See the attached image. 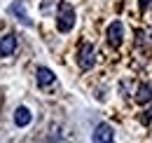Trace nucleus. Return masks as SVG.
<instances>
[{"instance_id": "f03ea898", "label": "nucleus", "mask_w": 152, "mask_h": 143, "mask_svg": "<svg viewBox=\"0 0 152 143\" xmlns=\"http://www.w3.org/2000/svg\"><path fill=\"white\" fill-rule=\"evenodd\" d=\"M77 63L82 71H91L96 63V52H94V45L89 42H82L80 45V52H77Z\"/></svg>"}, {"instance_id": "1a4fd4ad", "label": "nucleus", "mask_w": 152, "mask_h": 143, "mask_svg": "<svg viewBox=\"0 0 152 143\" xmlns=\"http://www.w3.org/2000/svg\"><path fill=\"white\" fill-rule=\"evenodd\" d=\"M136 101H138L140 106L150 103V101H152V85H140L138 91H136Z\"/></svg>"}, {"instance_id": "0eeeda50", "label": "nucleus", "mask_w": 152, "mask_h": 143, "mask_svg": "<svg viewBox=\"0 0 152 143\" xmlns=\"http://www.w3.org/2000/svg\"><path fill=\"white\" fill-rule=\"evenodd\" d=\"M35 80H38L40 87H49V85L56 82V75H54V71H49L47 66H40L38 71H35Z\"/></svg>"}, {"instance_id": "9d476101", "label": "nucleus", "mask_w": 152, "mask_h": 143, "mask_svg": "<svg viewBox=\"0 0 152 143\" xmlns=\"http://www.w3.org/2000/svg\"><path fill=\"white\" fill-rule=\"evenodd\" d=\"M58 5H61V0H42V2H40V12H42V14H49Z\"/></svg>"}, {"instance_id": "9b49d317", "label": "nucleus", "mask_w": 152, "mask_h": 143, "mask_svg": "<svg viewBox=\"0 0 152 143\" xmlns=\"http://www.w3.org/2000/svg\"><path fill=\"white\" fill-rule=\"evenodd\" d=\"M150 2H152V0H138V5H140V10H143V12L150 7Z\"/></svg>"}, {"instance_id": "6e6552de", "label": "nucleus", "mask_w": 152, "mask_h": 143, "mask_svg": "<svg viewBox=\"0 0 152 143\" xmlns=\"http://www.w3.org/2000/svg\"><path fill=\"white\" fill-rule=\"evenodd\" d=\"M31 122H33V113H31L26 106H19L14 110V125L17 127H28Z\"/></svg>"}, {"instance_id": "f257e3e1", "label": "nucleus", "mask_w": 152, "mask_h": 143, "mask_svg": "<svg viewBox=\"0 0 152 143\" xmlns=\"http://www.w3.org/2000/svg\"><path fill=\"white\" fill-rule=\"evenodd\" d=\"M75 26V10L70 2H61L56 10V28L58 33H70Z\"/></svg>"}, {"instance_id": "423d86ee", "label": "nucleus", "mask_w": 152, "mask_h": 143, "mask_svg": "<svg viewBox=\"0 0 152 143\" xmlns=\"http://www.w3.org/2000/svg\"><path fill=\"white\" fill-rule=\"evenodd\" d=\"M17 49V35L14 33H5L0 38V56H12Z\"/></svg>"}, {"instance_id": "20e7f679", "label": "nucleus", "mask_w": 152, "mask_h": 143, "mask_svg": "<svg viewBox=\"0 0 152 143\" xmlns=\"http://www.w3.org/2000/svg\"><path fill=\"white\" fill-rule=\"evenodd\" d=\"M91 141H94V143H113L115 141L113 127L105 125V122H101V125L94 129V134H91Z\"/></svg>"}, {"instance_id": "39448f33", "label": "nucleus", "mask_w": 152, "mask_h": 143, "mask_svg": "<svg viewBox=\"0 0 152 143\" xmlns=\"http://www.w3.org/2000/svg\"><path fill=\"white\" fill-rule=\"evenodd\" d=\"M7 12H10L12 17H17L23 26H33V21H31V17H28V12H26V7H23L21 0H14V2L7 7Z\"/></svg>"}, {"instance_id": "7ed1b4c3", "label": "nucleus", "mask_w": 152, "mask_h": 143, "mask_svg": "<svg viewBox=\"0 0 152 143\" xmlns=\"http://www.w3.org/2000/svg\"><path fill=\"white\" fill-rule=\"evenodd\" d=\"M105 38H108L110 47H119L122 40H124V24L122 21H113L108 26V31H105Z\"/></svg>"}]
</instances>
